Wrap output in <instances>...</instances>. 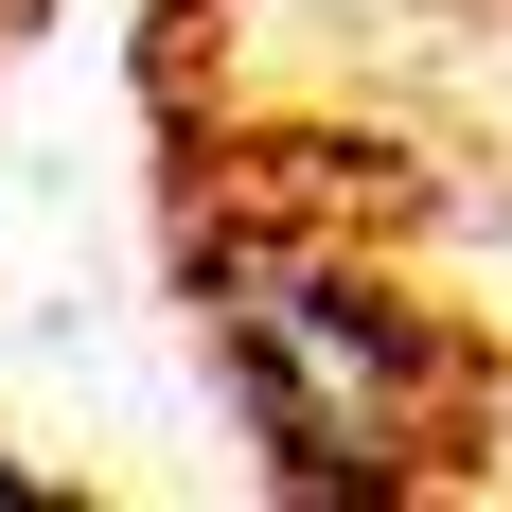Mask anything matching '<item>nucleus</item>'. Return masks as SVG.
Instances as JSON below:
<instances>
[{"label": "nucleus", "mask_w": 512, "mask_h": 512, "mask_svg": "<svg viewBox=\"0 0 512 512\" xmlns=\"http://www.w3.org/2000/svg\"><path fill=\"white\" fill-rule=\"evenodd\" d=\"M407 371H424V318L371 301V283H265L248 301V389L301 460H371L407 442Z\"/></svg>", "instance_id": "1"}, {"label": "nucleus", "mask_w": 512, "mask_h": 512, "mask_svg": "<svg viewBox=\"0 0 512 512\" xmlns=\"http://www.w3.org/2000/svg\"><path fill=\"white\" fill-rule=\"evenodd\" d=\"M36 495H53V477H36V460H0V512H36Z\"/></svg>", "instance_id": "2"}]
</instances>
